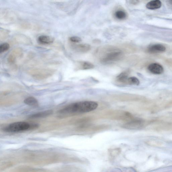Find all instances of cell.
<instances>
[{
    "mask_svg": "<svg viewBox=\"0 0 172 172\" xmlns=\"http://www.w3.org/2000/svg\"><path fill=\"white\" fill-rule=\"evenodd\" d=\"M98 104L92 101H83L74 103L60 110L58 112L61 117L89 112L94 110L98 107Z\"/></svg>",
    "mask_w": 172,
    "mask_h": 172,
    "instance_id": "obj_1",
    "label": "cell"
},
{
    "mask_svg": "<svg viewBox=\"0 0 172 172\" xmlns=\"http://www.w3.org/2000/svg\"><path fill=\"white\" fill-rule=\"evenodd\" d=\"M38 127L36 124H30L25 122H18L9 124L3 129V131L9 133H16L25 131Z\"/></svg>",
    "mask_w": 172,
    "mask_h": 172,
    "instance_id": "obj_2",
    "label": "cell"
},
{
    "mask_svg": "<svg viewBox=\"0 0 172 172\" xmlns=\"http://www.w3.org/2000/svg\"><path fill=\"white\" fill-rule=\"evenodd\" d=\"M123 56L121 51L118 49H112L108 51L103 56L101 61L105 63H109L121 59Z\"/></svg>",
    "mask_w": 172,
    "mask_h": 172,
    "instance_id": "obj_3",
    "label": "cell"
},
{
    "mask_svg": "<svg viewBox=\"0 0 172 172\" xmlns=\"http://www.w3.org/2000/svg\"><path fill=\"white\" fill-rule=\"evenodd\" d=\"M142 123V121L139 119H133L124 124L123 127L129 130H134L139 128Z\"/></svg>",
    "mask_w": 172,
    "mask_h": 172,
    "instance_id": "obj_4",
    "label": "cell"
},
{
    "mask_svg": "<svg viewBox=\"0 0 172 172\" xmlns=\"http://www.w3.org/2000/svg\"><path fill=\"white\" fill-rule=\"evenodd\" d=\"M148 69L151 73L154 74H161L164 72L163 67L161 65L154 63L150 64L148 67Z\"/></svg>",
    "mask_w": 172,
    "mask_h": 172,
    "instance_id": "obj_5",
    "label": "cell"
},
{
    "mask_svg": "<svg viewBox=\"0 0 172 172\" xmlns=\"http://www.w3.org/2000/svg\"><path fill=\"white\" fill-rule=\"evenodd\" d=\"M165 47L163 45L159 44L151 45L148 49V51L152 54L161 53L165 51Z\"/></svg>",
    "mask_w": 172,
    "mask_h": 172,
    "instance_id": "obj_6",
    "label": "cell"
},
{
    "mask_svg": "<svg viewBox=\"0 0 172 172\" xmlns=\"http://www.w3.org/2000/svg\"><path fill=\"white\" fill-rule=\"evenodd\" d=\"M53 111L52 110H47L41 111L31 115L29 118L30 119L45 118L51 116L53 113Z\"/></svg>",
    "mask_w": 172,
    "mask_h": 172,
    "instance_id": "obj_7",
    "label": "cell"
},
{
    "mask_svg": "<svg viewBox=\"0 0 172 172\" xmlns=\"http://www.w3.org/2000/svg\"><path fill=\"white\" fill-rule=\"evenodd\" d=\"M38 40L40 44L44 45L50 44L54 41V39L53 37L46 35L40 36Z\"/></svg>",
    "mask_w": 172,
    "mask_h": 172,
    "instance_id": "obj_8",
    "label": "cell"
},
{
    "mask_svg": "<svg viewBox=\"0 0 172 172\" xmlns=\"http://www.w3.org/2000/svg\"><path fill=\"white\" fill-rule=\"evenodd\" d=\"M162 5V3L159 0L152 1L146 4V8L150 9H155L160 8Z\"/></svg>",
    "mask_w": 172,
    "mask_h": 172,
    "instance_id": "obj_9",
    "label": "cell"
},
{
    "mask_svg": "<svg viewBox=\"0 0 172 172\" xmlns=\"http://www.w3.org/2000/svg\"><path fill=\"white\" fill-rule=\"evenodd\" d=\"M128 73L127 72H124L117 76V80L119 83L128 84Z\"/></svg>",
    "mask_w": 172,
    "mask_h": 172,
    "instance_id": "obj_10",
    "label": "cell"
},
{
    "mask_svg": "<svg viewBox=\"0 0 172 172\" xmlns=\"http://www.w3.org/2000/svg\"><path fill=\"white\" fill-rule=\"evenodd\" d=\"M24 103L28 105L36 107L39 106V103L37 100L35 98L30 97L26 98L24 100Z\"/></svg>",
    "mask_w": 172,
    "mask_h": 172,
    "instance_id": "obj_11",
    "label": "cell"
},
{
    "mask_svg": "<svg viewBox=\"0 0 172 172\" xmlns=\"http://www.w3.org/2000/svg\"><path fill=\"white\" fill-rule=\"evenodd\" d=\"M91 47L90 46L87 44H82L78 45H77L75 46V49L78 51L83 52H87L89 51Z\"/></svg>",
    "mask_w": 172,
    "mask_h": 172,
    "instance_id": "obj_12",
    "label": "cell"
},
{
    "mask_svg": "<svg viewBox=\"0 0 172 172\" xmlns=\"http://www.w3.org/2000/svg\"><path fill=\"white\" fill-rule=\"evenodd\" d=\"M81 68L83 70H88L94 68V66L92 64L88 62H80Z\"/></svg>",
    "mask_w": 172,
    "mask_h": 172,
    "instance_id": "obj_13",
    "label": "cell"
},
{
    "mask_svg": "<svg viewBox=\"0 0 172 172\" xmlns=\"http://www.w3.org/2000/svg\"><path fill=\"white\" fill-rule=\"evenodd\" d=\"M115 16L119 20H123L126 18L127 15L126 13L123 11H118L115 13Z\"/></svg>",
    "mask_w": 172,
    "mask_h": 172,
    "instance_id": "obj_14",
    "label": "cell"
},
{
    "mask_svg": "<svg viewBox=\"0 0 172 172\" xmlns=\"http://www.w3.org/2000/svg\"><path fill=\"white\" fill-rule=\"evenodd\" d=\"M140 83L139 80L135 77L130 78L128 79V84L138 85Z\"/></svg>",
    "mask_w": 172,
    "mask_h": 172,
    "instance_id": "obj_15",
    "label": "cell"
},
{
    "mask_svg": "<svg viewBox=\"0 0 172 172\" xmlns=\"http://www.w3.org/2000/svg\"><path fill=\"white\" fill-rule=\"evenodd\" d=\"M10 48V46L7 43H4L0 46V52L1 53L6 51Z\"/></svg>",
    "mask_w": 172,
    "mask_h": 172,
    "instance_id": "obj_16",
    "label": "cell"
},
{
    "mask_svg": "<svg viewBox=\"0 0 172 172\" xmlns=\"http://www.w3.org/2000/svg\"><path fill=\"white\" fill-rule=\"evenodd\" d=\"M70 40L73 42L78 43L82 41V39L78 36H73L70 38Z\"/></svg>",
    "mask_w": 172,
    "mask_h": 172,
    "instance_id": "obj_17",
    "label": "cell"
},
{
    "mask_svg": "<svg viewBox=\"0 0 172 172\" xmlns=\"http://www.w3.org/2000/svg\"><path fill=\"white\" fill-rule=\"evenodd\" d=\"M112 151L110 152V153L111 154V156H112L114 157L115 156H116L117 155L119 154V153H120V149H114L113 150H111Z\"/></svg>",
    "mask_w": 172,
    "mask_h": 172,
    "instance_id": "obj_18",
    "label": "cell"
},
{
    "mask_svg": "<svg viewBox=\"0 0 172 172\" xmlns=\"http://www.w3.org/2000/svg\"><path fill=\"white\" fill-rule=\"evenodd\" d=\"M139 3V1H130V4L136 5L138 3Z\"/></svg>",
    "mask_w": 172,
    "mask_h": 172,
    "instance_id": "obj_19",
    "label": "cell"
}]
</instances>
